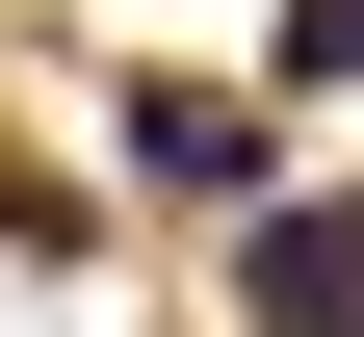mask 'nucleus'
<instances>
[{
  "label": "nucleus",
  "instance_id": "f03ea898",
  "mask_svg": "<svg viewBox=\"0 0 364 337\" xmlns=\"http://www.w3.org/2000/svg\"><path fill=\"white\" fill-rule=\"evenodd\" d=\"M130 182H156V208H260V104L235 78H130V130H105Z\"/></svg>",
  "mask_w": 364,
  "mask_h": 337
},
{
  "label": "nucleus",
  "instance_id": "7ed1b4c3",
  "mask_svg": "<svg viewBox=\"0 0 364 337\" xmlns=\"http://www.w3.org/2000/svg\"><path fill=\"white\" fill-rule=\"evenodd\" d=\"M260 78H287V104H338V78H364V0H287V26H260Z\"/></svg>",
  "mask_w": 364,
  "mask_h": 337
},
{
  "label": "nucleus",
  "instance_id": "f257e3e1",
  "mask_svg": "<svg viewBox=\"0 0 364 337\" xmlns=\"http://www.w3.org/2000/svg\"><path fill=\"white\" fill-rule=\"evenodd\" d=\"M235 311L260 337H364V208H287V182H260L235 208Z\"/></svg>",
  "mask_w": 364,
  "mask_h": 337
}]
</instances>
